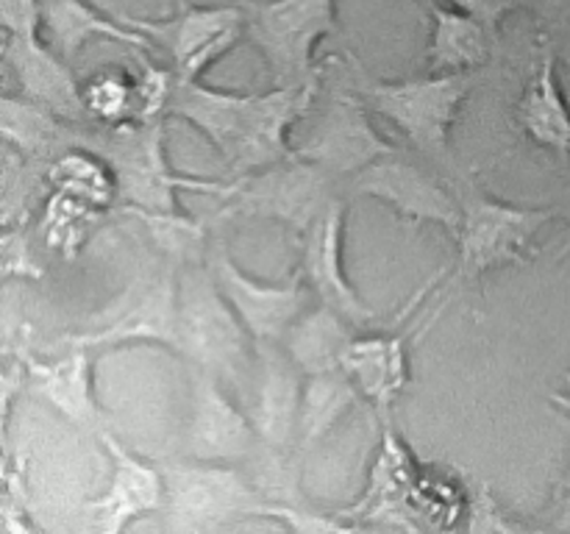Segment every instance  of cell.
<instances>
[{
	"mask_svg": "<svg viewBox=\"0 0 570 534\" xmlns=\"http://www.w3.org/2000/svg\"><path fill=\"white\" fill-rule=\"evenodd\" d=\"M532 523L540 532H570V465L551 490L549 504L543 506L540 517Z\"/></svg>",
	"mask_w": 570,
	"mask_h": 534,
	"instance_id": "cell-33",
	"label": "cell"
},
{
	"mask_svg": "<svg viewBox=\"0 0 570 534\" xmlns=\"http://www.w3.org/2000/svg\"><path fill=\"white\" fill-rule=\"evenodd\" d=\"M432 323H423L421 317L412 326H399L393 332H360L345 350L343 370L354 378L362 398L373 406L379 421H393L395 400L412 378V339Z\"/></svg>",
	"mask_w": 570,
	"mask_h": 534,
	"instance_id": "cell-18",
	"label": "cell"
},
{
	"mask_svg": "<svg viewBox=\"0 0 570 534\" xmlns=\"http://www.w3.org/2000/svg\"><path fill=\"white\" fill-rule=\"evenodd\" d=\"M534 44L538 56L515 103V122L534 148L551 154L570 170V103L557 76L560 56L543 39L534 37Z\"/></svg>",
	"mask_w": 570,
	"mask_h": 534,
	"instance_id": "cell-21",
	"label": "cell"
},
{
	"mask_svg": "<svg viewBox=\"0 0 570 534\" xmlns=\"http://www.w3.org/2000/svg\"><path fill=\"white\" fill-rule=\"evenodd\" d=\"M56 348H61V354L53 359L26 356L28 389L76 428L100 434L109 428V412L95 393V350L81 345Z\"/></svg>",
	"mask_w": 570,
	"mask_h": 534,
	"instance_id": "cell-19",
	"label": "cell"
},
{
	"mask_svg": "<svg viewBox=\"0 0 570 534\" xmlns=\"http://www.w3.org/2000/svg\"><path fill=\"white\" fill-rule=\"evenodd\" d=\"M78 126L81 122L67 120L48 106L22 98V95L6 92L0 98L3 145H11L28 159L50 161L65 150L78 148Z\"/></svg>",
	"mask_w": 570,
	"mask_h": 534,
	"instance_id": "cell-24",
	"label": "cell"
},
{
	"mask_svg": "<svg viewBox=\"0 0 570 534\" xmlns=\"http://www.w3.org/2000/svg\"><path fill=\"white\" fill-rule=\"evenodd\" d=\"M304 373L295 367L282 343L256 345L254 367V417L262 448L276 454H295L301 398H304Z\"/></svg>",
	"mask_w": 570,
	"mask_h": 534,
	"instance_id": "cell-20",
	"label": "cell"
},
{
	"mask_svg": "<svg viewBox=\"0 0 570 534\" xmlns=\"http://www.w3.org/2000/svg\"><path fill=\"white\" fill-rule=\"evenodd\" d=\"M340 178L301 154L245 178H232L220 217H248L289 228L304 237L340 195Z\"/></svg>",
	"mask_w": 570,
	"mask_h": 534,
	"instance_id": "cell-8",
	"label": "cell"
},
{
	"mask_svg": "<svg viewBox=\"0 0 570 534\" xmlns=\"http://www.w3.org/2000/svg\"><path fill=\"white\" fill-rule=\"evenodd\" d=\"M83 109L89 122L98 126H120V122L142 117L139 78L126 70H100L81 83Z\"/></svg>",
	"mask_w": 570,
	"mask_h": 534,
	"instance_id": "cell-28",
	"label": "cell"
},
{
	"mask_svg": "<svg viewBox=\"0 0 570 534\" xmlns=\"http://www.w3.org/2000/svg\"><path fill=\"white\" fill-rule=\"evenodd\" d=\"M100 215H104V209H95V206L81 204L70 195L50 189L48 200L42 206L45 245L65 256V259H76L83 239L92 231L95 222L100 220Z\"/></svg>",
	"mask_w": 570,
	"mask_h": 534,
	"instance_id": "cell-29",
	"label": "cell"
},
{
	"mask_svg": "<svg viewBox=\"0 0 570 534\" xmlns=\"http://www.w3.org/2000/svg\"><path fill=\"white\" fill-rule=\"evenodd\" d=\"M562 393L570 398V370H566V376H562Z\"/></svg>",
	"mask_w": 570,
	"mask_h": 534,
	"instance_id": "cell-37",
	"label": "cell"
},
{
	"mask_svg": "<svg viewBox=\"0 0 570 534\" xmlns=\"http://www.w3.org/2000/svg\"><path fill=\"white\" fill-rule=\"evenodd\" d=\"M165 120H128L120 126H78V148H89L109 165L117 184V209L137 215H181L178 195L200 192L226 198L232 178L184 176L170 165L165 150Z\"/></svg>",
	"mask_w": 570,
	"mask_h": 534,
	"instance_id": "cell-2",
	"label": "cell"
},
{
	"mask_svg": "<svg viewBox=\"0 0 570 534\" xmlns=\"http://www.w3.org/2000/svg\"><path fill=\"white\" fill-rule=\"evenodd\" d=\"M348 192L387 206L404 226H440L449 234L460 226L456 189L445 187V181L404 150L382 156L351 176Z\"/></svg>",
	"mask_w": 570,
	"mask_h": 534,
	"instance_id": "cell-12",
	"label": "cell"
},
{
	"mask_svg": "<svg viewBox=\"0 0 570 534\" xmlns=\"http://www.w3.org/2000/svg\"><path fill=\"white\" fill-rule=\"evenodd\" d=\"M193 373L189 389V417L184 443L187 456L200 462L245 465L262 451L256 423L234 398V389L209 373Z\"/></svg>",
	"mask_w": 570,
	"mask_h": 534,
	"instance_id": "cell-15",
	"label": "cell"
},
{
	"mask_svg": "<svg viewBox=\"0 0 570 534\" xmlns=\"http://www.w3.org/2000/svg\"><path fill=\"white\" fill-rule=\"evenodd\" d=\"M189 370L209 373L239 393L254 378L256 343L226 295L217 287L206 259L181 265L178 350Z\"/></svg>",
	"mask_w": 570,
	"mask_h": 534,
	"instance_id": "cell-5",
	"label": "cell"
},
{
	"mask_svg": "<svg viewBox=\"0 0 570 534\" xmlns=\"http://www.w3.org/2000/svg\"><path fill=\"white\" fill-rule=\"evenodd\" d=\"M465 528L473 534H512L538 528L534 523L523 517H512L504 506L495 501L490 487L479 482L476 487H468V506H465Z\"/></svg>",
	"mask_w": 570,
	"mask_h": 534,
	"instance_id": "cell-30",
	"label": "cell"
},
{
	"mask_svg": "<svg viewBox=\"0 0 570 534\" xmlns=\"http://www.w3.org/2000/svg\"><path fill=\"white\" fill-rule=\"evenodd\" d=\"M48 187L95 209L117 206V184L109 165L89 148H70L48 161Z\"/></svg>",
	"mask_w": 570,
	"mask_h": 534,
	"instance_id": "cell-27",
	"label": "cell"
},
{
	"mask_svg": "<svg viewBox=\"0 0 570 534\" xmlns=\"http://www.w3.org/2000/svg\"><path fill=\"white\" fill-rule=\"evenodd\" d=\"M354 83L379 117L404 134L406 142L438 167L454 165L451 131L462 103L479 87V72H426L423 78L387 81L360 70L351 56Z\"/></svg>",
	"mask_w": 570,
	"mask_h": 534,
	"instance_id": "cell-4",
	"label": "cell"
},
{
	"mask_svg": "<svg viewBox=\"0 0 570 534\" xmlns=\"http://www.w3.org/2000/svg\"><path fill=\"white\" fill-rule=\"evenodd\" d=\"M184 3H187V0H178V6H184Z\"/></svg>",
	"mask_w": 570,
	"mask_h": 534,
	"instance_id": "cell-39",
	"label": "cell"
},
{
	"mask_svg": "<svg viewBox=\"0 0 570 534\" xmlns=\"http://www.w3.org/2000/svg\"><path fill=\"white\" fill-rule=\"evenodd\" d=\"M345 228H348V195H337L301 237V270L317 304L332 306L360 328L379 323V312L365 304L345 270Z\"/></svg>",
	"mask_w": 570,
	"mask_h": 534,
	"instance_id": "cell-16",
	"label": "cell"
},
{
	"mask_svg": "<svg viewBox=\"0 0 570 534\" xmlns=\"http://www.w3.org/2000/svg\"><path fill=\"white\" fill-rule=\"evenodd\" d=\"M42 20L53 48L70 65L95 39H109V42L126 44L131 50H145V53L156 50L142 31L128 26L122 17L100 11L92 0H42Z\"/></svg>",
	"mask_w": 570,
	"mask_h": 534,
	"instance_id": "cell-23",
	"label": "cell"
},
{
	"mask_svg": "<svg viewBox=\"0 0 570 534\" xmlns=\"http://www.w3.org/2000/svg\"><path fill=\"white\" fill-rule=\"evenodd\" d=\"M165 515L173 528H212L245 517H262L271 504L250 471L226 462H173L165 467Z\"/></svg>",
	"mask_w": 570,
	"mask_h": 534,
	"instance_id": "cell-10",
	"label": "cell"
},
{
	"mask_svg": "<svg viewBox=\"0 0 570 534\" xmlns=\"http://www.w3.org/2000/svg\"><path fill=\"white\" fill-rule=\"evenodd\" d=\"M360 332L365 328L351 323L332 306L315 304L293 323L287 337L282 339V348L304 376L334 373L343 370L345 350Z\"/></svg>",
	"mask_w": 570,
	"mask_h": 534,
	"instance_id": "cell-25",
	"label": "cell"
},
{
	"mask_svg": "<svg viewBox=\"0 0 570 534\" xmlns=\"http://www.w3.org/2000/svg\"><path fill=\"white\" fill-rule=\"evenodd\" d=\"M42 0H0V56L3 67L28 100L48 106L56 115L89 122L83 109L81 83L70 61L42 39Z\"/></svg>",
	"mask_w": 570,
	"mask_h": 534,
	"instance_id": "cell-9",
	"label": "cell"
},
{
	"mask_svg": "<svg viewBox=\"0 0 570 534\" xmlns=\"http://www.w3.org/2000/svg\"><path fill=\"white\" fill-rule=\"evenodd\" d=\"M445 3L468 11V14H473L476 20H482L490 31L499 33L501 22H504L512 11L521 9L523 0H445Z\"/></svg>",
	"mask_w": 570,
	"mask_h": 534,
	"instance_id": "cell-34",
	"label": "cell"
},
{
	"mask_svg": "<svg viewBox=\"0 0 570 534\" xmlns=\"http://www.w3.org/2000/svg\"><path fill=\"white\" fill-rule=\"evenodd\" d=\"M534 17V37L549 42L560 53L570 48V0H523Z\"/></svg>",
	"mask_w": 570,
	"mask_h": 534,
	"instance_id": "cell-31",
	"label": "cell"
},
{
	"mask_svg": "<svg viewBox=\"0 0 570 534\" xmlns=\"http://www.w3.org/2000/svg\"><path fill=\"white\" fill-rule=\"evenodd\" d=\"M454 189L460 195V226L451 234L456 239V261L445 281L449 289L482 281L501 267L529 265L538 256L543 228L560 215L554 206L507 204L484 189L476 176H462Z\"/></svg>",
	"mask_w": 570,
	"mask_h": 534,
	"instance_id": "cell-3",
	"label": "cell"
},
{
	"mask_svg": "<svg viewBox=\"0 0 570 534\" xmlns=\"http://www.w3.org/2000/svg\"><path fill=\"white\" fill-rule=\"evenodd\" d=\"M371 111V103L362 98L356 83L332 89L312 126L309 139L298 145V154L326 167L340 181H348L371 161L401 150L393 139L379 131Z\"/></svg>",
	"mask_w": 570,
	"mask_h": 534,
	"instance_id": "cell-13",
	"label": "cell"
},
{
	"mask_svg": "<svg viewBox=\"0 0 570 534\" xmlns=\"http://www.w3.org/2000/svg\"><path fill=\"white\" fill-rule=\"evenodd\" d=\"M106 456H109V484L98 498L87 504V515L92 517V528L100 534L126 532L128 523L139 517L165 512L167 478L165 467L154 465L145 456L128 451L120 439L104 428L98 434Z\"/></svg>",
	"mask_w": 570,
	"mask_h": 534,
	"instance_id": "cell-17",
	"label": "cell"
},
{
	"mask_svg": "<svg viewBox=\"0 0 570 534\" xmlns=\"http://www.w3.org/2000/svg\"><path fill=\"white\" fill-rule=\"evenodd\" d=\"M360 400L365 398L345 370L306 376L298 432H295V456L298 459L309 456L351 415Z\"/></svg>",
	"mask_w": 570,
	"mask_h": 534,
	"instance_id": "cell-26",
	"label": "cell"
},
{
	"mask_svg": "<svg viewBox=\"0 0 570 534\" xmlns=\"http://www.w3.org/2000/svg\"><path fill=\"white\" fill-rule=\"evenodd\" d=\"M128 26L142 31L154 48L165 50L173 76L181 81H198L223 56L232 53L245 39V11L237 3L178 6L167 20L120 14Z\"/></svg>",
	"mask_w": 570,
	"mask_h": 534,
	"instance_id": "cell-11",
	"label": "cell"
},
{
	"mask_svg": "<svg viewBox=\"0 0 570 534\" xmlns=\"http://www.w3.org/2000/svg\"><path fill=\"white\" fill-rule=\"evenodd\" d=\"M557 56H560V61H562V65L570 67V48H562L560 53H557Z\"/></svg>",
	"mask_w": 570,
	"mask_h": 534,
	"instance_id": "cell-38",
	"label": "cell"
},
{
	"mask_svg": "<svg viewBox=\"0 0 570 534\" xmlns=\"http://www.w3.org/2000/svg\"><path fill=\"white\" fill-rule=\"evenodd\" d=\"M549 400H551V404L557 406V409L562 412V415H568V417H570V398H568L566 393H551V395H549Z\"/></svg>",
	"mask_w": 570,
	"mask_h": 534,
	"instance_id": "cell-35",
	"label": "cell"
},
{
	"mask_svg": "<svg viewBox=\"0 0 570 534\" xmlns=\"http://www.w3.org/2000/svg\"><path fill=\"white\" fill-rule=\"evenodd\" d=\"M178 309H181V265L161 259L120 289L104 309L95 312L78 332L65 334L56 345H81L89 350L154 343L178 350Z\"/></svg>",
	"mask_w": 570,
	"mask_h": 534,
	"instance_id": "cell-7",
	"label": "cell"
},
{
	"mask_svg": "<svg viewBox=\"0 0 570 534\" xmlns=\"http://www.w3.org/2000/svg\"><path fill=\"white\" fill-rule=\"evenodd\" d=\"M568 256H570V217H568V228H566V237H562L560 259H568Z\"/></svg>",
	"mask_w": 570,
	"mask_h": 534,
	"instance_id": "cell-36",
	"label": "cell"
},
{
	"mask_svg": "<svg viewBox=\"0 0 570 534\" xmlns=\"http://www.w3.org/2000/svg\"><path fill=\"white\" fill-rule=\"evenodd\" d=\"M426 14V72H482L493 61L499 33L468 11L440 0H412Z\"/></svg>",
	"mask_w": 570,
	"mask_h": 534,
	"instance_id": "cell-22",
	"label": "cell"
},
{
	"mask_svg": "<svg viewBox=\"0 0 570 534\" xmlns=\"http://www.w3.org/2000/svg\"><path fill=\"white\" fill-rule=\"evenodd\" d=\"M323 89V78L273 87L267 92H228L173 76L167 117L189 122L220 154L228 178H245L276 161L289 159L298 148L289 131L304 120Z\"/></svg>",
	"mask_w": 570,
	"mask_h": 534,
	"instance_id": "cell-1",
	"label": "cell"
},
{
	"mask_svg": "<svg viewBox=\"0 0 570 534\" xmlns=\"http://www.w3.org/2000/svg\"><path fill=\"white\" fill-rule=\"evenodd\" d=\"M206 265L256 345L282 343L293 323L309 309L315 298L301 267L282 284L259 281L234 261L226 243H209Z\"/></svg>",
	"mask_w": 570,
	"mask_h": 534,
	"instance_id": "cell-14",
	"label": "cell"
},
{
	"mask_svg": "<svg viewBox=\"0 0 570 534\" xmlns=\"http://www.w3.org/2000/svg\"><path fill=\"white\" fill-rule=\"evenodd\" d=\"M26 222H9L3 226V276H22V278H42V270L33 261L31 248H28Z\"/></svg>",
	"mask_w": 570,
	"mask_h": 534,
	"instance_id": "cell-32",
	"label": "cell"
},
{
	"mask_svg": "<svg viewBox=\"0 0 570 534\" xmlns=\"http://www.w3.org/2000/svg\"><path fill=\"white\" fill-rule=\"evenodd\" d=\"M245 39L271 72L273 87L323 78L328 59L317 61L323 39L340 31L337 0H239Z\"/></svg>",
	"mask_w": 570,
	"mask_h": 534,
	"instance_id": "cell-6",
	"label": "cell"
}]
</instances>
